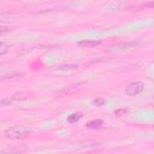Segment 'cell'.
<instances>
[{
    "label": "cell",
    "mask_w": 154,
    "mask_h": 154,
    "mask_svg": "<svg viewBox=\"0 0 154 154\" xmlns=\"http://www.w3.org/2000/svg\"><path fill=\"white\" fill-rule=\"evenodd\" d=\"M29 129L22 125H14V126H10L8 129H6L5 135L8 138L12 140H19V138H24L29 135Z\"/></svg>",
    "instance_id": "6da1fadb"
},
{
    "label": "cell",
    "mask_w": 154,
    "mask_h": 154,
    "mask_svg": "<svg viewBox=\"0 0 154 154\" xmlns=\"http://www.w3.org/2000/svg\"><path fill=\"white\" fill-rule=\"evenodd\" d=\"M143 90H144V83L137 81V82L130 83V84L125 88V94H126L128 96H136V95H138L140 93H142Z\"/></svg>",
    "instance_id": "7a4b0ae2"
},
{
    "label": "cell",
    "mask_w": 154,
    "mask_h": 154,
    "mask_svg": "<svg viewBox=\"0 0 154 154\" xmlns=\"http://www.w3.org/2000/svg\"><path fill=\"white\" fill-rule=\"evenodd\" d=\"M135 46V42H126V43H118L116 46H112V51L119 52V51H124V49H130L131 47Z\"/></svg>",
    "instance_id": "3957f363"
},
{
    "label": "cell",
    "mask_w": 154,
    "mask_h": 154,
    "mask_svg": "<svg viewBox=\"0 0 154 154\" xmlns=\"http://www.w3.org/2000/svg\"><path fill=\"white\" fill-rule=\"evenodd\" d=\"M101 41H96V40H83V41H79L78 42V46H82V47H87V48H91V47H95L97 45H100Z\"/></svg>",
    "instance_id": "277c9868"
},
{
    "label": "cell",
    "mask_w": 154,
    "mask_h": 154,
    "mask_svg": "<svg viewBox=\"0 0 154 154\" xmlns=\"http://www.w3.org/2000/svg\"><path fill=\"white\" fill-rule=\"evenodd\" d=\"M24 73L22 72H11L4 76H0V81H6V79H12V78H18V77H23Z\"/></svg>",
    "instance_id": "5b68a950"
},
{
    "label": "cell",
    "mask_w": 154,
    "mask_h": 154,
    "mask_svg": "<svg viewBox=\"0 0 154 154\" xmlns=\"http://www.w3.org/2000/svg\"><path fill=\"white\" fill-rule=\"evenodd\" d=\"M102 124H103V122H102L101 119H96V120H90V122H88V123L85 124V126L89 128V129H99V128H101Z\"/></svg>",
    "instance_id": "8992f818"
},
{
    "label": "cell",
    "mask_w": 154,
    "mask_h": 154,
    "mask_svg": "<svg viewBox=\"0 0 154 154\" xmlns=\"http://www.w3.org/2000/svg\"><path fill=\"white\" fill-rule=\"evenodd\" d=\"M82 117H83V114L82 113H72V114H70L69 117H67V122L69 123H71V124H73V123H77L79 119H82Z\"/></svg>",
    "instance_id": "52a82bcc"
},
{
    "label": "cell",
    "mask_w": 154,
    "mask_h": 154,
    "mask_svg": "<svg viewBox=\"0 0 154 154\" xmlns=\"http://www.w3.org/2000/svg\"><path fill=\"white\" fill-rule=\"evenodd\" d=\"M78 69V65H75V64H69V65H59L57 66V71H66V70H77Z\"/></svg>",
    "instance_id": "ba28073f"
},
{
    "label": "cell",
    "mask_w": 154,
    "mask_h": 154,
    "mask_svg": "<svg viewBox=\"0 0 154 154\" xmlns=\"http://www.w3.org/2000/svg\"><path fill=\"white\" fill-rule=\"evenodd\" d=\"M13 101H14V100H13L12 97H5V99H1V100H0V107L10 106V105H12Z\"/></svg>",
    "instance_id": "9c48e42d"
},
{
    "label": "cell",
    "mask_w": 154,
    "mask_h": 154,
    "mask_svg": "<svg viewBox=\"0 0 154 154\" xmlns=\"http://www.w3.org/2000/svg\"><path fill=\"white\" fill-rule=\"evenodd\" d=\"M12 99L13 100H25L26 99V94L25 93H16V94H13Z\"/></svg>",
    "instance_id": "30bf717a"
},
{
    "label": "cell",
    "mask_w": 154,
    "mask_h": 154,
    "mask_svg": "<svg viewBox=\"0 0 154 154\" xmlns=\"http://www.w3.org/2000/svg\"><path fill=\"white\" fill-rule=\"evenodd\" d=\"M7 51H8V45L6 42H0V55L7 53Z\"/></svg>",
    "instance_id": "8fae6325"
},
{
    "label": "cell",
    "mask_w": 154,
    "mask_h": 154,
    "mask_svg": "<svg viewBox=\"0 0 154 154\" xmlns=\"http://www.w3.org/2000/svg\"><path fill=\"white\" fill-rule=\"evenodd\" d=\"M128 113V109L126 108H117L116 111H114V114L117 116V117H123V116H125Z\"/></svg>",
    "instance_id": "7c38bea8"
},
{
    "label": "cell",
    "mask_w": 154,
    "mask_h": 154,
    "mask_svg": "<svg viewBox=\"0 0 154 154\" xmlns=\"http://www.w3.org/2000/svg\"><path fill=\"white\" fill-rule=\"evenodd\" d=\"M93 103L95 105V106H103L105 103H106V100L103 99V97H99V99H95L94 101H93Z\"/></svg>",
    "instance_id": "4fadbf2b"
},
{
    "label": "cell",
    "mask_w": 154,
    "mask_h": 154,
    "mask_svg": "<svg viewBox=\"0 0 154 154\" xmlns=\"http://www.w3.org/2000/svg\"><path fill=\"white\" fill-rule=\"evenodd\" d=\"M12 30V28L10 26H0V35L1 34H6V32H10Z\"/></svg>",
    "instance_id": "5bb4252c"
}]
</instances>
